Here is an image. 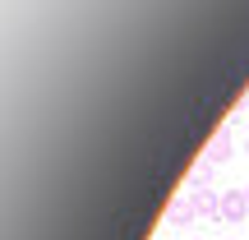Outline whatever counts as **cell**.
<instances>
[{
    "label": "cell",
    "mask_w": 249,
    "mask_h": 240,
    "mask_svg": "<svg viewBox=\"0 0 249 240\" xmlns=\"http://www.w3.org/2000/svg\"><path fill=\"white\" fill-rule=\"evenodd\" d=\"M245 208H249V199H245V194H226V199H222V217H226V222L245 217Z\"/></svg>",
    "instance_id": "cell-1"
},
{
    "label": "cell",
    "mask_w": 249,
    "mask_h": 240,
    "mask_svg": "<svg viewBox=\"0 0 249 240\" xmlns=\"http://www.w3.org/2000/svg\"><path fill=\"white\" fill-rule=\"evenodd\" d=\"M189 199H194V213H203V217H217V213H222V203H217L213 194H203V189H194Z\"/></svg>",
    "instance_id": "cell-2"
},
{
    "label": "cell",
    "mask_w": 249,
    "mask_h": 240,
    "mask_svg": "<svg viewBox=\"0 0 249 240\" xmlns=\"http://www.w3.org/2000/svg\"><path fill=\"white\" fill-rule=\"evenodd\" d=\"M166 217H171L176 226H185L189 217H194V199H180V203H171V208H166Z\"/></svg>",
    "instance_id": "cell-3"
},
{
    "label": "cell",
    "mask_w": 249,
    "mask_h": 240,
    "mask_svg": "<svg viewBox=\"0 0 249 240\" xmlns=\"http://www.w3.org/2000/svg\"><path fill=\"white\" fill-rule=\"evenodd\" d=\"M226 157H231V134H217V139H213V148H208V162H226Z\"/></svg>",
    "instance_id": "cell-4"
},
{
    "label": "cell",
    "mask_w": 249,
    "mask_h": 240,
    "mask_svg": "<svg viewBox=\"0 0 249 240\" xmlns=\"http://www.w3.org/2000/svg\"><path fill=\"white\" fill-rule=\"evenodd\" d=\"M208 180H213V162H203V166H194V185L208 189Z\"/></svg>",
    "instance_id": "cell-5"
},
{
    "label": "cell",
    "mask_w": 249,
    "mask_h": 240,
    "mask_svg": "<svg viewBox=\"0 0 249 240\" xmlns=\"http://www.w3.org/2000/svg\"><path fill=\"white\" fill-rule=\"evenodd\" d=\"M245 152H249V143H245Z\"/></svg>",
    "instance_id": "cell-6"
},
{
    "label": "cell",
    "mask_w": 249,
    "mask_h": 240,
    "mask_svg": "<svg viewBox=\"0 0 249 240\" xmlns=\"http://www.w3.org/2000/svg\"><path fill=\"white\" fill-rule=\"evenodd\" d=\"M245 199H249V189H245Z\"/></svg>",
    "instance_id": "cell-7"
}]
</instances>
